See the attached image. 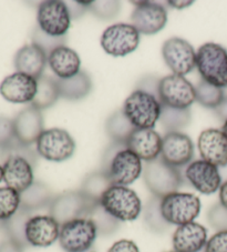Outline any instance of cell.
I'll return each instance as SVG.
<instances>
[{"label": "cell", "instance_id": "obj_1", "mask_svg": "<svg viewBox=\"0 0 227 252\" xmlns=\"http://www.w3.org/2000/svg\"><path fill=\"white\" fill-rule=\"evenodd\" d=\"M101 171L106 173L113 186L128 187L142 175L143 164L125 143L112 141L104 151Z\"/></svg>", "mask_w": 227, "mask_h": 252}, {"label": "cell", "instance_id": "obj_2", "mask_svg": "<svg viewBox=\"0 0 227 252\" xmlns=\"http://www.w3.org/2000/svg\"><path fill=\"white\" fill-rule=\"evenodd\" d=\"M124 116L135 129H153L162 114V103L153 94L134 90L122 108Z\"/></svg>", "mask_w": 227, "mask_h": 252}, {"label": "cell", "instance_id": "obj_3", "mask_svg": "<svg viewBox=\"0 0 227 252\" xmlns=\"http://www.w3.org/2000/svg\"><path fill=\"white\" fill-rule=\"evenodd\" d=\"M196 68L204 81L227 88V50L215 42H206L196 51Z\"/></svg>", "mask_w": 227, "mask_h": 252}, {"label": "cell", "instance_id": "obj_4", "mask_svg": "<svg viewBox=\"0 0 227 252\" xmlns=\"http://www.w3.org/2000/svg\"><path fill=\"white\" fill-rule=\"evenodd\" d=\"M143 179L152 195L160 199L176 192L183 184V177L178 168L165 162L162 157L147 161L143 169Z\"/></svg>", "mask_w": 227, "mask_h": 252}, {"label": "cell", "instance_id": "obj_5", "mask_svg": "<svg viewBox=\"0 0 227 252\" xmlns=\"http://www.w3.org/2000/svg\"><path fill=\"white\" fill-rule=\"evenodd\" d=\"M100 203L120 222L137 220L143 211L141 199L137 192L124 186H111L103 193Z\"/></svg>", "mask_w": 227, "mask_h": 252}, {"label": "cell", "instance_id": "obj_6", "mask_svg": "<svg viewBox=\"0 0 227 252\" xmlns=\"http://www.w3.org/2000/svg\"><path fill=\"white\" fill-rule=\"evenodd\" d=\"M161 211L170 224L194 222L200 212V200L193 193L173 192L161 199Z\"/></svg>", "mask_w": 227, "mask_h": 252}, {"label": "cell", "instance_id": "obj_7", "mask_svg": "<svg viewBox=\"0 0 227 252\" xmlns=\"http://www.w3.org/2000/svg\"><path fill=\"white\" fill-rule=\"evenodd\" d=\"M98 236L97 227L92 221L79 218L61 225L59 243L65 252H85L92 249Z\"/></svg>", "mask_w": 227, "mask_h": 252}, {"label": "cell", "instance_id": "obj_8", "mask_svg": "<svg viewBox=\"0 0 227 252\" xmlns=\"http://www.w3.org/2000/svg\"><path fill=\"white\" fill-rule=\"evenodd\" d=\"M159 99L162 106L174 109H190L196 101L195 87L185 77L169 75L159 82Z\"/></svg>", "mask_w": 227, "mask_h": 252}, {"label": "cell", "instance_id": "obj_9", "mask_svg": "<svg viewBox=\"0 0 227 252\" xmlns=\"http://www.w3.org/2000/svg\"><path fill=\"white\" fill-rule=\"evenodd\" d=\"M95 203L98 202L91 201L80 190L65 191L55 195L48 211L61 227L71 220L85 218Z\"/></svg>", "mask_w": 227, "mask_h": 252}, {"label": "cell", "instance_id": "obj_10", "mask_svg": "<svg viewBox=\"0 0 227 252\" xmlns=\"http://www.w3.org/2000/svg\"><path fill=\"white\" fill-rule=\"evenodd\" d=\"M38 155L46 160L62 162L70 159L76 150V142L67 130L51 128L43 130L36 142Z\"/></svg>", "mask_w": 227, "mask_h": 252}, {"label": "cell", "instance_id": "obj_11", "mask_svg": "<svg viewBox=\"0 0 227 252\" xmlns=\"http://www.w3.org/2000/svg\"><path fill=\"white\" fill-rule=\"evenodd\" d=\"M100 43L108 55L124 57L137 50L140 45V33L131 24H114L104 30Z\"/></svg>", "mask_w": 227, "mask_h": 252}, {"label": "cell", "instance_id": "obj_12", "mask_svg": "<svg viewBox=\"0 0 227 252\" xmlns=\"http://www.w3.org/2000/svg\"><path fill=\"white\" fill-rule=\"evenodd\" d=\"M71 14L64 1L47 0L38 7V27L52 37H65L71 27Z\"/></svg>", "mask_w": 227, "mask_h": 252}, {"label": "cell", "instance_id": "obj_13", "mask_svg": "<svg viewBox=\"0 0 227 252\" xmlns=\"http://www.w3.org/2000/svg\"><path fill=\"white\" fill-rule=\"evenodd\" d=\"M162 56L174 75L184 77L196 68V51L185 39L173 37L163 43Z\"/></svg>", "mask_w": 227, "mask_h": 252}, {"label": "cell", "instance_id": "obj_14", "mask_svg": "<svg viewBox=\"0 0 227 252\" xmlns=\"http://www.w3.org/2000/svg\"><path fill=\"white\" fill-rule=\"evenodd\" d=\"M137 5L131 15L133 27L142 34H155L168 24V11L160 3L133 1Z\"/></svg>", "mask_w": 227, "mask_h": 252}, {"label": "cell", "instance_id": "obj_15", "mask_svg": "<svg viewBox=\"0 0 227 252\" xmlns=\"http://www.w3.org/2000/svg\"><path fill=\"white\" fill-rule=\"evenodd\" d=\"M161 157L175 168L189 166L194 157V143L187 134L180 131L168 132L162 138Z\"/></svg>", "mask_w": 227, "mask_h": 252}, {"label": "cell", "instance_id": "obj_16", "mask_svg": "<svg viewBox=\"0 0 227 252\" xmlns=\"http://www.w3.org/2000/svg\"><path fill=\"white\" fill-rule=\"evenodd\" d=\"M185 178L195 190L203 194L215 193L223 184L220 168L203 159L192 161L186 167Z\"/></svg>", "mask_w": 227, "mask_h": 252}, {"label": "cell", "instance_id": "obj_17", "mask_svg": "<svg viewBox=\"0 0 227 252\" xmlns=\"http://www.w3.org/2000/svg\"><path fill=\"white\" fill-rule=\"evenodd\" d=\"M60 224L48 215H33L26 224V239L29 246L47 248L59 240Z\"/></svg>", "mask_w": 227, "mask_h": 252}, {"label": "cell", "instance_id": "obj_18", "mask_svg": "<svg viewBox=\"0 0 227 252\" xmlns=\"http://www.w3.org/2000/svg\"><path fill=\"white\" fill-rule=\"evenodd\" d=\"M37 89V79L17 71L7 76L0 84V94L11 103H31Z\"/></svg>", "mask_w": 227, "mask_h": 252}, {"label": "cell", "instance_id": "obj_19", "mask_svg": "<svg viewBox=\"0 0 227 252\" xmlns=\"http://www.w3.org/2000/svg\"><path fill=\"white\" fill-rule=\"evenodd\" d=\"M12 124H14L17 141L25 146H31L32 143H36L45 130L41 110L31 105L21 110L12 120Z\"/></svg>", "mask_w": 227, "mask_h": 252}, {"label": "cell", "instance_id": "obj_20", "mask_svg": "<svg viewBox=\"0 0 227 252\" xmlns=\"http://www.w3.org/2000/svg\"><path fill=\"white\" fill-rule=\"evenodd\" d=\"M198 147L205 161L220 169L227 167V137L222 130H204L199 137Z\"/></svg>", "mask_w": 227, "mask_h": 252}, {"label": "cell", "instance_id": "obj_21", "mask_svg": "<svg viewBox=\"0 0 227 252\" xmlns=\"http://www.w3.org/2000/svg\"><path fill=\"white\" fill-rule=\"evenodd\" d=\"M33 166L21 156L10 155L3 161V181L8 188L24 192L34 182Z\"/></svg>", "mask_w": 227, "mask_h": 252}, {"label": "cell", "instance_id": "obj_22", "mask_svg": "<svg viewBox=\"0 0 227 252\" xmlns=\"http://www.w3.org/2000/svg\"><path fill=\"white\" fill-rule=\"evenodd\" d=\"M162 137L153 129H135L125 145L144 161H152L162 153Z\"/></svg>", "mask_w": 227, "mask_h": 252}, {"label": "cell", "instance_id": "obj_23", "mask_svg": "<svg viewBox=\"0 0 227 252\" xmlns=\"http://www.w3.org/2000/svg\"><path fill=\"white\" fill-rule=\"evenodd\" d=\"M173 249L176 252H199L207 242V230L198 222L177 227L173 233Z\"/></svg>", "mask_w": 227, "mask_h": 252}, {"label": "cell", "instance_id": "obj_24", "mask_svg": "<svg viewBox=\"0 0 227 252\" xmlns=\"http://www.w3.org/2000/svg\"><path fill=\"white\" fill-rule=\"evenodd\" d=\"M48 63V56L40 47L34 43L26 45L17 51L14 64L17 72L25 73L34 79L42 77Z\"/></svg>", "mask_w": 227, "mask_h": 252}, {"label": "cell", "instance_id": "obj_25", "mask_svg": "<svg viewBox=\"0 0 227 252\" xmlns=\"http://www.w3.org/2000/svg\"><path fill=\"white\" fill-rule=\"evenodd\" d=\"M48 64L58 79H70L81 71L80 56L71 48L60 46L48 56Z\"/></svg>", "mask_w": 227, "mask_h": 252}, {"label": "cell", "instance_id": "obj_26", "mask_svg": "<svg viewBox=\"0 0 227 252\" xmlns=\"http://www.w3.org/2000/svg\"><path fill=\"white\" fill-rule=\"evenodd\" d=\"M55 195L47 185L42 182L34 181L27 190L20 193V207L32 212L41 211L42 209L49 210Z\"/></svg>", "mask_w": 227, "mask_h": 252}, {"label": "cell", "instance_id": "obj_27", "mask_svg": "<svg viewBox=\"0 0 227 252\" xmlns=\"http://www.w3.org/2000/svg\"><path fill=\"white\" fill-rule=\"evenodd\" d=\"M60 97L71 101H77L85 98L92 89V81L88 73L80 71L77 76L70 79H58Z\"/></svg>", "mask_w": 227, "mask_h": 252}, {"label": "cell", "instance_id": "obj_28", "mask_svg": "<svg viewBox=\"0 0 227 252\" xmlns=\"http://www.w3.org/2000/svg\"><path fill=\"white\" fill-rule=\"evenodd\" d=\"M38 89L36 97L31 102V106L39 110H45L54 106L57 100L60 98V91L57 78L42 76L37 79Z\"/></svg>", "mask_w": 227, "mask_h": 252}, {"label": "cell", "instance_id": "obj_29", "mask_svg": "<svg viewBox=\"0 0 227 252\" xmlns=\"http://www.w3.org/2000/svg\"><path fill=\"white\" fill-rule=\"evenodd\" d=\"M31 216H33L32 212L20 207L19 210L5 222V232L7 233L8 239L18 243L24 249L29 246L26 239V224Z\"/></svg>", "mask_w": 227, "mask_h": 252}, {"label": "cell", "instance_id": "obj_30", "mask_svg": "<svg viewBox=\"0 0 227 252\" xmlns=\"http://www.w3.org/2000/svg\"><path fill=\"white\" fill-rule=\"evenodd\" d=\"M143 219L146 228L154 233H164L170 229V224L164 219L161 211V199L152 195L143 210Z\"/></svg>", "mask_w": 227, "mask_h": 252}, {"label": "cell", "instance_id": "obj_31", "mask_svg": "<svg viewBox=\"0 0 227 252\" xmlns=\"http://www.w3.org/2000/svg\"><path fill=\"white\" fill-rule=\"evenodd\" d=\"M112 182L109 179L106 173L100 171H95L85 178L82 182L80 191L91 201L100 202L103 193L110 188Z\"/></svg>", "mask_w": 227, "mask_h": 252}, {"label": "cell", "instance_id": "obj_32", "mask_svg": "<svg viewBox=\"0 0 227 252\" xmlns=\"http://www.w3.org/2000/svg\"><path fill=\"white\" fill-rule=\"evenodd\" d=\"M134 130L135 128L126 119L123 111H115L106 121V131L113 142L125 143Z\"/></svg>", "mask_w": 227, "mask_h": 252}, {"label": "cell", "instance_id": "obj_33", "mask_svg": "<svg viewBox=\"0 0 227 252\" xmlns=\"http://www.w3.org/2000/svg\"><path fill=\"white\" fill-rule=\"evenodd\" d=\"M85 218L90 219L95 224L100 236H110L120 227V221L108 214L100 202L92 206Z\"/></svg>", "mask_w": 227, "mask_h": 252}, {"label": "cell", "instance_id": "obj_34", "mask_svg": "<svg viewBox=\"0 0 227 252\" xmlns=\"http://www.w3.org/2000/svg\"><path fill=\"white\" fill-rule=\"evenodd\" d=\"M195 93L196 101L209 109H216L225 98L224 89L208 84L203 79L195 87Z\"/></svg>", "mask_w": 227, "mask_h": 252}, {"label": "cell", "instance_id": "obj_35", "mask_svg": "<svg viewBox=\"0 0 227 252\" xmlns=\"http://www.w3.org/2000/svg\"><path fill=\"white\" fill-rule=\"evenodd\" d=\"M20 208V193L16 190L2 187L0 188V229L5 230V222Z\"/></svg>", "mask_w": 227, "mask_h": 252}, {"label": "cell", "instance_id": "obj_36", "mask_svg": "<svg viewBox=\"0 0 227 252\" xmlns=\"http://www.w3.org/2000/svg\"><path fill=\"white\" fill-rule=\"evenodd\" d=\"M191 111L190 109H174V108L162 106V114H161L160 121L169 132L178 131L183 128L187 127L191 123Z\"/></svg>", "mask_w": 227, "mask_h": 252}, {"label": "cell", "instance_id": "obj_37", "mask_svg": "<svg viewBox=\"0 0 227 252\" xmlns=\"http://www.w3.org/2000/svg\"><path fill=\"white\" fill-rule=\"evenodd\" d=\"M65 37H52L50 34L43 32L42 30L37 27L33 30L32 33V43L40 47L45 51L47 56H49L51 51H54L56 48L60 46H64Z\"/></svg>", "mask_w": 227, "mask_h": 252}, {"label": "cell", "instance_id": "obj_38", "mask_svg": "<svg viewBox=\"0 0 227 252\" xmlns=\"http://www.w3.org/2000/svg\"><path fill=\"white\" fill-rule=\"evenodd\" d=\"M89 10L99 18L111 19L119 14L120 3L117 1H92Z\"/></svg>", "mask_w": 227, "mask_h": 252}, {"label": "cell", "instance_id": "obj_39", "mask_svg": "<svg viewBox=\"0 0 227 252\" xmlns=\"http://www.w3.org/2000/svg\"><path fill=\"white\" fill-rule=\"evenodd\" d=\"M207 219L209 224L217 230V231H224L227 230V209L223 207L220 202L214 205L209 209L207 214Z\"/></svg>", "mask_w": 227, "mask_h": 252}, {"label": "cell", "instance_id": "obj_40", "mask_svg": "<svg viewBox=\"0 0 227 252\" xmlns=\"http://www.w3.org/2000/svg\"><path fill=\"white\" fill-rule=\"evenodd\" d=\"M15 140L16 137L12 120L6 117H0V151L2 153L8 149Z\"/></svg>", "mask_w": 227, "mask_h": 252}, {"label": "cell", "instance_id": "obj_41", "mask_svg": "<svg viewBox=\"0 0 227 252\" xmlns=\"http://www.w3.org/2000/svg\"><path fill=\"white\" fill-rule=\"evenodd\" d=\"M205 252H227V230L217 231L208 239L206 246L204 248Z\"/></svg>", "mask_w": 227, "mask_h": 252}, {"label": "cell", "instance_id": "obj_42", "mask_svg": "<svg viewBox=\"0 0 227 252\" xmlns=\"http://www.w3.org/2000/svg\"><path fill=\"white\" fill-rule=\"evenodd\" d=\"M159 82L160 80L154 77H145L140 81L137 90H142L144 93L151 94L159 99Z\"/></svg>", "mask_w": 227, "mask_h": 252}, {"label": "cell", "instance_id": "obj_43", "mask_svg": "<svg viewBox=\"0 0 227 252\" xmlns=\"http://www.w3.org/2000/svg\"><path fill=\"white\" fill-rule=\"evenodd\" d=\"M108 252H140L137 243L128 239H122L113 243Z\"/></svg>", "mask_w": 227, "mask_h": 252}, {"label": "cell", "instance_id": "obj_44", "mask_svg": "<svg viewBox=\"0 0 227 252\" xmlns=\"http://www.w3.org/2000/svg\"><path fill=\"white\" fill-rule=\"evenodd\" d=\"M24 248L10 239L0 243V252H24Z\"/></svg>", "mask_w": 227, "mask_h": 252}, {"label": "cell", "instance_id": "obj_45", "mask_svg": "<svg viewBox=\"0 0 227 252\" xmlns=\"http://www.w3.org/2000/svg\"><path fill=\"white\" fill-rule=\"evenodd\" d=\"M216 115L220 117V119L223 121L227 120V95H225L224 100H223L222 103L215 109Z\"/></svg>", "mask_w": 227, "mask_h": 252}, {"label": "cell", "instance_id": "obj_46", "mask_svg": "<svg viewBox=\"0 0 227 252\" xmlns=\"http://www.w3.org/2000/svg\"><path fill=\"white\" fill-rule=\"evenodd\" d=\"M218 195H220V203L227 209V180L222 184L218 190Z\"/></svg>", "mask_w": 227, "mask_h": 252}, {"label": "cell", "instance_id": "obj_47", "mask_svg": "<svg viewBox=\"0 0 227 252\" xmlns=\"http://www.w3.org/2000/svg\"><path fill=\"white\" fill-rule=\"evenodd\" d=\"M168 3L172 8H176V9H184V8H187L191 5H193L194 1H168Z\"/></svg>", "mask_w": 227, "mask_h": 252}, {"label": "cell", "instance_id": "obj_48", "mask_svg": "<svg viewBox=\"0 0 227 252\" xmlns=\"http://www.w3.org/2000/svg\"><path fill=\"white\" fill-rule=\"evenodd\" d=\"M222 131L224 132L225 136L227 137V120L224 121V125H223V127H222Z\"/></svg>", "mask_w": 227, "mask_h": 252}, {"label": "cell", "instance_id": "obj_49", "mask_svg": "<svg viewBox=\"0 0 227 252\" xmlns=\"http://www.w3.org/2000/svg\"><path fill=\"white\" fill-rule=\"evenodd\" d=\"M3 180V169H2V166L0 164V182H1Z\"/></svg>", "mask_w": 227, "mask_h": 252}, {"label": "cell", "instance_id": "obj_50", "mask_svg": "<svg viewBox=\"0 0 227 252\" xmlns=\"http://www.w3.org/2000/svg\"><path fill=\"white\" fill-rule=\"evenodd\" d=\"M85 252H97V251H95V250L93 249V248H92V249H90V250H88V251H85Z\"/></svg>", "mask_w": 227, "mask_h": 252}, {"label": "cell", "instance_id": "obj_51", "mask_svg": "<svg viewBox=\"0 0 227 252\" xmlns=\"http://www.w3.org/2000/svg\"><path fill=\"white\" fill-rule=\"evenodd\" d=\"M165 252H176V251H174V250H173V251H165Z\"/></svg>", "mask_w": 227, "mask_h": 252}]
</instances>
